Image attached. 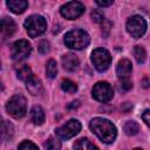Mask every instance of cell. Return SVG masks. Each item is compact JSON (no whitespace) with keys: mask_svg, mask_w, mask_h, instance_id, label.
<instances>
[{"mask_svg":"<svg viewBox=\"0 0 150 150\" xmlns=\"http://www.w3.org/2000/svg\"><path fill=\"white\" fill-rule=\"evenodd\" d=\"M89 127L91 131L104 143H112L114 139L116 138L117 131L115 125L105 118H101V117L93 118L89 123Z\"/></svg>","mask_w":150,"mask_h":150,"instance_id":"6da1fadb","label":"cell"},{"mask_svg":"<svg viewBox=\"0 0 150 150\" xmlns=\"http://www.w3.org/2000/svg\"><path fill=\"white\" fill-rule=\"evenodd\" d=\"M90 42V38L87 32L82 29H73L69 30L64 36V43L67 47L71 49H83Z\"/></svg>","mask_w":150,"mask_h":150,"instance_id":"7a4b0ae2","label":"cell"},{"mask_svg":"<svg viewBox=\"0 0 150 150\" xmlns=\"http://www.w3.org/2000/svg\"><path fill=\"white\" fill-rule=\"evenodd\" d=\"M25 28L30 38H36L45 33L47 28V22L41 15H30L25 21Z\"/></svg>","mask_w":150,"mask_h":150,"instance_id":"3957f363","label":"cell"},{"mask_svg":"<svg viewBox=\"0 0 150 150\" xmlns=\"http://www.w3.org/2000/svg\"><path fill=\"white\" fill-rule=\"evenodd\" d=\"M7 112L14 118H21L26 115V98L21 95H14L6 104Z\"/></svg>","mask_w":150,"mask_h":150,"instance_id":"277c9868","label":"cell"},{"mask_svg":"<svg viewBox=\"0 0 150 150\" xmlns=\"http://www.w3.org/2000/svg\"><path fill=\"white\" fill-rule=\"evenodd\" d=\"M91 62L98 71H104L111 63L110 53L104 48H96L91 53Z\"/></svg>","mask_w":150,"mask_h":150,"instance_id":"5b68a950","label":"cell"},{"mask_svg":"<svg viewBox=\"0 0 150 150\" xmlns=\"http://www.w3.org/2000/svg\"><path fill=\"white\" fill-rule=\"evenodd\" d=\"M127 30L132 38L138 39L145 33L146 22L141 15H134L127 21Z\"/></svg>","mask_w":150,"mask_h":150,"instance_id":"8992f818","label":"cell"},{"mask_svg":"<svg viewBox=\"0 0 150 150\" xmlns=\"http://www.w3.org/2000/svg\"><path fill=\"white\" fill-rule=\"evenodd\" d=\"M83 12H84V5L80 1L66 2L60 8L61 15L64 16L66 19H68V20H74L76 18H79L80 15H82Z\"/></svg>","mask_w":150,"mask_h":150,"instance_id":"52a82bcc","label":"cell"},{"mask_svg":"<svg viewBox=\"0 0 150 150\" xmlns=\"http://www.w3.org/2000/svg\"><path fill=\"white\" fill-rule=\"evenodd\" d=\"M81 130V123L77 120H69L63 125L56 129V135L61 139H69L77 135Z\"/></svg>","mask_w":150,"mask_h":150,"instance_id":"ba28073f","label":"cell"},{"mask_svg":"<svg viewBox=\"0 0 150 150\" xmlns=\"http://www.w3.org/2000/svg\"><path fill=\"white\" fill-rule=\"evenodd\" d=\"M91 93H93V97L100 102H108L112 98L114 95L112 88L108 82H97L94 86Z\"/></svg>","mask_w":150,"mask_h":150,"instance_id":"9c48e42d","label":"cell"},{"mask_svg":"<svg viewBox=\"0 0 150 150\" xmlns=\"http://www.w3.org/2000/svg\"><path fill=\"white\" fill-rule=\"evenodd\" d=\"M30 50H32V47L27 40H18L16 42L13 43L11 54H12L13 60L21 61L30 54Z\"/></svg>","mask_w":150,"mask_h":150,"instance_id":"30bf717a","label":"cell"},{"mask_svg":"<svg viewBox=\"0 0 150 150\" xmlns=\"http://www.w3.org/2000/svg\"><path fill=\"white\" fill-rule=\"evenodd\" d=\"M15 29H16V25L11 18H4L1 20V36L4 40L12 36Z\"/></svg>","mask_w":150,"mask_h":150,"instance_id":"8fae6325","label":"cell"},{"mask_svg":"<svg viewBox=\"0 0 150 150\" xmlns=\"http://www.w3.org/2000/svg\"><path fill=\"white\" fill-rule=\"evenodd\" d=\"M132 70V66L131 62L127 59H122L118 63H117V68H116V73L118 75V77L122 79H129V75L131 74Z\"/></svg>","mask_w":150,"mask_h":150,"instance_id":"7c38bea8","label":"cell"},{"mask_svg":"<svg viewBox=\"0 0 150 150\" xmlns=\"http://www.w3.org/2000/svg\"><path fill=\"white\" fill-rule=\"evenodd\" d=\"M80 64V61L77 59V56L75 54H71V53H68L66 54L64 56H62V66L66 70L68 71H74L77 69Z\"/></svg>","mask_w":150,"mask_h":150,"instance_id":"4fadbf2b","label":"cell"},{"mask_svg":"<svg viewBox=\"0 0 150 150\" xmlns=\"http://www.w3.org/2000/svg\"><path fill=\"white\" fill-rule=\"evenodd\" d=\"M26 87L28 89V91L32 94V95H39L41 94L42 91V84H41V81L36 77V76H32L28 81H26Z\"/></svg>","mask_w":150,"mask_h":150,"instance_id":"5bb4252c","label":"cell"},{"mask_svg":"<svg viewBox=\"0 0 150 150\" xmlns=\"http://www.w3.org/2000/svg\"><path fill=\"white\" fill-rule=\"evenodd\" d=\"M8 8L15 13V14H21L26 11V8L28 7V2L25 0H9L6 2Z\"/></svg>","mask_w":150,"mask_h":150,"instance_id":"9a60e30c","label":"cell"},{"mask_svg":"<svg viewBox=\"0 0 150 150\" xmlns=\"http://www.w3.org/2000/svg\"><path fill=\"white\" fill-rule=\"evenodd\" d=\"M30 118H32V122L34 124H38V125H40L45 122V111L42 110V108L40 105H35L32 108Z\"/></svg>","mask_w":150,"mask_h":150,"instance_id":"2e32d148","label":"cell"},{"mask_svg":"<svg viewBox=\"0 0 150 150\" xmlns=\"http://www.w3.org/2000/svg\"><path fill=\"white\" fill-rule=\"evenodd\" d=\"M75 150H98V148L93 144L88 138H80L74 144Z\"/></svg>","mask_w":150,"mask_h":150,"instance_id":"e0dca14e","label":"cell"},{"mask_svg":"<svg viewBox=\"0 0 150 150\" xmlns=\"http://www.w3.org/2000/svg\"><path fill=\"white\" fill-rule=\"evenodd\" d=\"M16 76H18V79H20V80H22V81H28V80L33 76V74H32L30 68H29L28 66L23 64V66H21V67L16 70Z\"/></svg>","mask_w":150,"mask_h":150,"instance_id":"ac0fdd59","label":"cell"},{"mask_svg":"<svg viewBox=\"0 0 150 150\" xmlns=\"http://www.w3.org/2000/svg\"><path fill=\"white\" fill-rule=\"evenodd\" d=\"M13 132H14L13 125H12L9 122H7V121L4 120V121H2V132H1L2 139H4V141L9 139V138L13 136Z\"/></svg>","mask_w":150,"mask_h":150,"instance_id":"d6986e66","label":"cell"},{"mask_svg":"<svg viewBox=\"0 0 150 150\" xmlns=\"http://www.w3.org/2000/svg\"><path fill=\"white\" fill-rule=\"evenodd\" d=\"M123 129H124V132H125L127 135L132 136V135H136V134L138 132L139 127H138V124H137L135 121H128V122H125Z\"/></svg>","mask_w":150,"mask_h":150,"instance_id":"ffe728a7","label":"cell"},{"mask_svg":"<svg viewBox=\"0 0 150 150\" xmlns=\"http://www.w3.org/2000/svg\"><path fill=\"white\" fill-rule=\"evenodd\" d=\"M132 53H134V56L136 59V61L138 63H143L146 59V53H145V49L141 46H135L134 49H132Z\"/></svg>","mask_w":150,"mask_h":150,"instance_id":"44dd1931","label":"cell"},{"mask_svg":"<svg viewBox=\"0 0 150 150\" xmlns=\"http://www.w3.org/2000/svg\"><path fill=\"white\" fill-rule=\"evenodd\" d=\"M61 88H62L63 91L69 93V94H74V93L77 90L76 83L73 82L71 80H68V79H66V80H63V81L61 82Z\"/></svg>","mask_w":150,"mask_h":150,"instance_id":"7402d4cb","label":"cell"},{"mask_svg":"<svg viewBox=\"0 0 150 150\" xmlns=\"http://www.w3.org/2000/svg\"><path fill=\"white\" fill-rule=\"evenodd\" d=\"M43 146L46 150H60L61 149V142L57 138L54 137H49Z\"/></svg>","mask_w":150,"mask_h":150,"instance_id":"603a6c76","label":"cell"},{"mask_svg":"<svg viewBox=\"0 0 150 150\" xmlns=\"http://www.w3.org/2000/svg\"><path fill=\"white\" fill-rule=\"evenodd\" d=\"M56 73H57L56 61L55 60H49L47 62V66H46V74H47V76L50 77V79H54L56 76Z\"/></svg>","mask_w":150,"mask_h":150,"instance_id":"cb8c5ba5","label":"cell"},{"mask_svg":"<svg viewBox=\"0 0 150 150\" xmlns=\"http://www.w3.org/2000/svg\"><path fill=\"white\" fill-rule=\"evenodd\" d=\"M18 150H39V148L30 141H23L20 143Z\"/></svg>","mask_w":150,"mask_h":150,"instance_id":"d4e9b609","label":"cell"},{"mask_svg":"<svg viewBox=\"0 0 150 150\" xmlns=\"http://www.w3.org/2000/svg\"><path fill=\"white\" fill-rule=\"evenodd\" d=\"M91 19H93L94 22L100 23V22H103L104 21V15H103V13L101 11L95 9V11L91 12Z\"/></svg>","mask_w":150,"mask_h":150,"instance_id":"484cf974","label":"cell"},{"mask_svg":"<svg viewBox=\"0 0 150 150\" xmlns=\"http://www.w3.org/2000/svg\"><path fill=\"white\" fill-rule=\"evenodd\" d=\"M38 49H39V52H40L41 54H46V53H48V52H49V42L46 41V40L40 41L39 45H38Z\"/></svg>","mask_w":150,"mask_h":150,"instance_id":"4316f807","label":"cell"},{"mask_svg":"<svg viewBox=\"0 0 150 150\" xmlns=\"http://www.w3.org/2000/svg\"><path fill=\"white\" fill-rule=\"evenodd\" d=\"M120 87H121L122 90L127 91V90L131 89V87H132V82H131L129 79H122V80H121V84H120Z\"/></svg>","mask_w":150,"mask_h":150,"instance_id":"83f0119b","label":"cell"},{"mask_svg":"<svg viewBox=\"0 0 150 150\" xmlns=\"http://www.w3.org/2000/svg\"><path fill=\"white\" fill-rule=\"evenodd\" d=\"M142 118H143V121L145 122V124L150 128V109H146V110L143 112Z\"/></svg>","mask_w":150,"mask_h":150,"instance_id":"f1b7e54d","label":"cell"},{"mask_svg":"<svg viewBox=\"0 0 150 150\" xmlns=\"http://www.w3.org/2000/svg\"><path fill=\"white\" fill-rule=\"evenodd\" d=\"M96 4L100 6V7H108L110 5H112V1H96Z\"/></svg>","mask_w":150,"mask_h":150,"instance_id":"f546056e","label":"cell"},{"mask_svg":"<svg viewBox=\"0 0 150 150\" xmlns=\"http://www.w3.org/2000/svg\"><path fill=\"white\" fill-rule=\"evenodd\" d=\"M79 105H80V102H79V101H74V102H71L70 105H68V108H69V109H71V108H77Z\"/></svg>","mask_w":150,"mask_h":150,"instance_id":"4dcf8cb0","label":"cell"},{"mask_svg":"<svg viewBox=\"0 0 150 150\" xmlns=\"http://www.w3.org/2000/svg\"><path fill=\"white\" fill-rule=\"evenodd\" d=\"M134 150H142V149H139V148H136V149H134Z\"/></svg>","mask_w":150,"mask_h":150,"instance_id":"1f68e13d","label":"cell"}]
</instances>
